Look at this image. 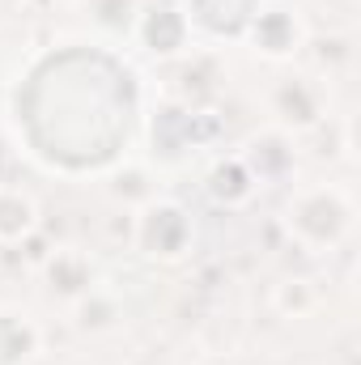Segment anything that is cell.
Instances as JSON below:
<instances>
[{
	"label": "cell",
	"instance_id": "obj_2",
	"mask_svg": "<svg viewBox=\"0 0 361 365\" xmlns=\"http://www.w3.org/2000/svg\"><path fill=\"white\" fill-rule=\"evenodd\" d=\"M34 225V200L21 191H0V242L26 238Z\"/></svg>",
	"mask_w": 361,
	"mask_h": 365
},
{
	"label": "cell",
	"instance_id": "obj_1",
	"mask_svg": "<svg viewBox=\"0 0 361 365\" xmlns=\"http://www.w3.org/2000/svg\"><path fill=\"white\" fill-rule=\"evenodd\" d=\"M289 230H293L298 242L310 247V251L336 247V242L353 230V195L340 191V187L302 191V195L289 204Z\"/></svg>",
	"mask_w": 361,
	"mask_h": 365
}]
</instances>
